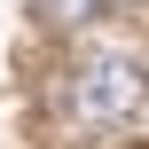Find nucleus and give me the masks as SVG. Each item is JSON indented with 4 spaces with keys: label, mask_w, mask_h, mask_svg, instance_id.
Instances as JSON below:
<instances>
[{
    "label": "nucleus",
    "mask_w": 149,
    "mask_h": 149,
    "mask_svg": "<svg viewBox=\"0 0 149 149\" xmlns=\"http://www.w3.org/2000/svg\"><path fill=\"white\" fill-rule=\"evenodd\" d=\"M79 126H149V71L134 55H86L63 86Z\"/></svg>",
    "instance_id": "f257e3e1"
},
{
    "label": "nucleus",
    "mask_w": 149,
    "mask_h": 149,
    "mask_svg": "<svg viewBox=\"0 0 149 149\" xmlns=\"http://www.w3.org/2000/svg\"><path fill=\"white\" fill-rule=\"evenodd\" d=\"M110 0H39V16L55 24V31H79V24H94Z\"/></svg>",
    "instance_id": "f03ea898"
}]
</instances>
